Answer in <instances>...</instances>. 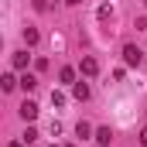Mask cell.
I'll return each instance as SVG.
<instances>
[{
	"instance_id": "obj_1",
	"label": "cell",
	"mask_w": 147,
	"mask_h": 147,
	"mask_svg": "<svg viewBox=\"0 0 147 147\" xmlns=\"http://www.w3.org/2000/svg\"><path fill=\"white\" fill-rule=\"evenodd\" d=\"M123 62H127L130 69H137V65L144 62V51H140L137 45H123Z\"/></svg>"
},
{
	"instance_id": "obj_2",
	"label": "cell",
	"mask_w": 147,
	"mask_h": 147,
	"mask_svg": "<svg viewBox=\"0 0 147 147\" xmlns=\"http://www.w3.org/2000/svg\"><path fill=\"white\" fill-rule=\"evenodd\" d=\"M79 72L86 75V79H92V75L99 72V62H96V58H89V55H86V58H82V62H79Z\"/></svg>"
},
{
	"instance_id": "obj_3",
	"label": "cell",
	"mask_w": 147,
	"mask_h": 147,
	"mask_svg": "<svg viewBox=\"0 0 147 147\" xmlns=\"http://www.w3.org/2000/svg\"><path fill=\"white\" fill-rule=\"evenodd\" d=\"M21 120H28V123L38 120V103L34 99H24V103H21Z\"/></svg>"
},
{
	"instance_id": "obj_4",
	"label": "cell",
	"mask_w": 147,
	"mask_h": 147,
	"mask_svg": "<svg viewBox=\"0 0 147 147\" xmlns=\"http://www.w3.org/2000/svg\"><path fill=\"white\" fill-rule=\"evenodd\" d=\"M110 140H113V130H110V127H99V130H96V144H99V147H110Z\"/></svg>"
},
{
	"instance_id": "obj_5",
	"label": "cell",
	"mask_w": 147,
	"mask_h": 147,
	"mask_svg": "<svg viewBox=\"0 0 147 147\" xmlns=\"http://www.w3.org/2000/svg\"><path fill=\"white\" fill-rule=\"evenodd\" d=\"M72 96L86 103V99H89V86H86V82H75V86H72Z\"/></svg>"
},
{
	"instance_id": "obj_6",
	"label": "cell",
	"mask_w": 147,
	"mask_h": 147,
	"mask_svg": "<svg viewBox=\"0 0 147 147\" xmlns=\"http://www.w3.org/2000/svg\"><path fill=\"white\" fill-rule=\"evenodd\" d=\"M58 79H62L65 86H75V69H69V65H65V69L58 72Z\"/></svg>"
},
{
	"instance_id": "obj_7",
	"label": "cell",
	"mask_w": 147,
	"mask_h": 147,
	"mask_svg": "<svg viewBox=\"0 0 147 147\" xmlns=\"http://www.w3.org/2000/svg\"><path fill=\"white\" fill-rule=\"evenodd\" d=\"M28 58H31L28 51H17V55H14L10 62H14V69H28Z\"/></svg>"
},
{
	"instance_id": "obj_8",
	"label": "cell",
	"mask_w": 147,
	"mask_h": 147,
	"mask_svg": "<svg viewBox=\"0 0 147 147\" xmlns=\"http://www.w3.org/2000/svg\"><path fill=\"white\" fill-rule=\"evenodd\" d=\"M89 134H92V127H89L86 120H79V123H75V137H82V140H86Z\"/></svg>"
},
{
	"instance_id": "obj_9",
	"label": "cell",
	"mask_w": 147,
	"mask_h": 147,
	"mask_svg": "<svg viewBox=\"0 0 147 147\" xmlns=\"http://www.w3.org/2000/svg\"><path fill=\"white\" fill-rule=\"evenodd\" d=\"M21 86H24V92H31V89L38 86V79H34L31 72H24V75H21Z\"/></svg>"
},
{
	"instance_id": "obj_10",
	"label": "cell",
	"mask_w": 147,
	"mask_h": 147,
	"mask_svg": "<svg viewBox=\"0 0 147 147\" xmlns=\"http://www.w3.org/2000/svg\"><path fill=\"white\" fill-rule=\"evenodd\" d=\"M38 38H41V34H38V28H24V41H28L31 48L38 45Z\"/></svg>"
},
{
	"instance_id": "obj_11",
	"label": "cell",
	"mask_w": 147,
	"mask_h": 147,
	"mask_svg": "<svg viewBox=\"0 0 147 147\" xmlns=\"http://www.w3.org/2000/svg\"><path fill=\"white\" fill-rule=\"evenodd\" d=\"M0 86H3V92H10V89L17 86V79H14V75L7 72V75H3V79H0Z\"/></svg>"
},
{
	"instance_id": "obj_12",
	"label": "cell",
	"mask_w": 147,
	"mask_h": 147,
	"mask_svg": "<svg viewBox=\"0 0 147 147\" xmlns=\"http://www.w3.org/2000/svg\"><path fill=\"white\" fill-rule=\"evenodd\" d=\"M34 140H38V130H34V127H28V130H24V144H34Z\"/></svg>"
},
{
	"instance_id": "obj_13",
	"label": "cell",
	"mask_w": 147,
	"mask_h": 147,
	"mask_svg": "<svg viewBox=\"0 0 147 147\" xmlns=\"http://www.w3.org/2000/svg\"><path fill=\"white\" fill-rule=\"evenodd\" d=\"M106 17H113V7H110V3H103V7H99V21H106Z\"/></svg>"
},
{
	"instance_id": "obj_14",
	"label": "cell",
	"mask_w": 147,
	"mask_h": 147,
	"mask_svg": "<svg viewBox=\"0 0 147 147\" xmlns=\"http://www.w3.org/2000/svg\"><path fill=\"white\" fill-rule=\"evenodd\" d=\"M140 147H147V127L140 130Z\"/></svg>"
},
{
	"instance_id": "obj_15",
	"label": "cell",
	"mask_w": 147,
	"mask_h": 147,
	"mask_svg": "<svg viewBox=\"0 0 147 147\" xmlns=\"http://www.w3.org/2000/svg\"><path fill=\"white\" fill-rule=\"evenodd\" d=\"M10 147H24V140H14V144H10Z\"/></svg>"
},
{
	"instance_id": "obj_16",
	"label": "cell",
	"mask_w": 147,
	"mask_h": 147,
	"mask_svg": "<svg viewBox=\"0 0 147 147\" xmlns=\"http://www.w3.org/2000/svg\"><path fill=\"white\" fill-rule=\"evenodd\" d=\"M65 3H72V7H75V3H82V0H65Z\"/></svg>"
}]
</instances>
